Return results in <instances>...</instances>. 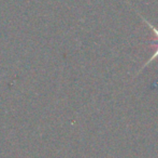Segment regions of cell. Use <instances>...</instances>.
I'll list each match as a JSON object with an SVG mask.
<instances>
[{"instance_id": "6da1fadb", "label": "cell", "mask_w": 158, "mask_h": 158, "mask_svg": "<svg viewBox=\"0 0 158 158\" xmlns=\"http://www.w3.org/2000/svg\"><path fill=\"white\" fill-rule=\"evenodd\" d=\"M143 21L145 22L146 24H148V27H150L151 29H152L153 32H154V34L156 35V40H153V41H152V44H154V46H156V47H157V50H156V52L154 53V55H153V56H151V59L148 60V62H146V64H145V65H148V64H150V62H151V61H153V60H155V59H156V57H158V29H157L156 27H154V26H153L151 23H148V22L146 21V20H143Z\"/></svg>"}]
</instances>
